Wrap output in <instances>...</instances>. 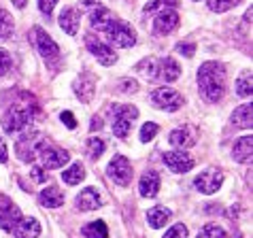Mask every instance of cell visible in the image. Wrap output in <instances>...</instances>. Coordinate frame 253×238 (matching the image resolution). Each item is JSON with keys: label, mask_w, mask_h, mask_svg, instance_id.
<instances>
[{"label": "cell", "mask_w": 253, "mask_h": 238, "mask_svg": "<svg viewBox=\"0 0 253 238\" xmlns=\"http://www.w3.org/2000/svg\"><path fill=\"white\" fill-rule=\"evenodd\" d=\"M85 45H87V51L94 55V58L100 62V64L104 66H113L115 62H117V55L115 51L111 49L109 45H104L100 39L96 37V34H87L85 37Z\"/></svg>", "instance_id": "10"}, {"label": "cell", "mask_w": 253, "mask_h": 238, "mask_svg": "<svg viewBox=\"0 0 253 238\" xmlns=\"http://www.w3.org/2000/svg\"><path fill=\"white\" fill-rule=\"evenodd\" d=\"M100 206V196L94 187H85L79 196H77V208L79 211H96Z\"/></svg>", "instance_id": "23"}, {"label": "cell", "mask_w": 253, "mask_h": 238, "mask_svg": "<svg viewBox=\"0 0 253 238\" xmlns=\"http://www.w3.org/2000/svg\"><path fill=\"white\" fill-rule=\"evenodd\" d=\"M122 92H126V94H130V92H136L138 89V85H136V81H130V79H124L122 81Z\"/></svg>", "instance_id": "42"}, {"label": "cell", "mask_w": 253, "mask_h": 238, "mask_svg": "<svg viewBox=\"0 0 253 238\" xmlns=\"http://www.w3.org/2000/svg\"><path fill=\"white\" fill-rule=\"evenodd\" d=\"M13 34V17L0 9V40H6Z\"/></svg>", "instance_id": "30"}, {"label": "cell", "mask_w": 253, "mask_h": 238, "mask_svg": "<svg viewBox=\"0 0 253 238\" xmlns=\"http://www.w3.org/2000/svg\"><path fill=\"white\" fill-rule=\"evenodd\" d=\"M160 192V174L156 170H147L138 181V194L143 198H156Z\"/></svg>", "instance_id": "15"}, {"label": "cell", "mask_w": 253, "mask_h": 238, "mask_svg": "<svg viewBox=\"0 0 253 238\" xmlns=\"http://www.w3.org/2000/svg\"><path fill=\"white\" fill-rule=\"evenodd\" d=\"M238 2H241V0H207L209 9H211V11H215V13L228 11V9H232V6H236Z\"/></svg>", "instance_id": "33"}, {"label": "cell", "mask_w": 253, "mask_h": 238, "mask_svg": "<svg viewBox=\"0 0 253 238\" xmlns=\"http://www.w3.org/2000/svg\"><path fill=\"white\" fill-rule=\"evenodd\" d=\"M113 19H115L113 13H111L109 9H104V6H96V9L89 13V26H92L94 30H98V32L107 30Z\"/></svg>", "instance_id": "21"}, {"label": "cell", "mask_w": 253, "mask_h": 238, "mask_svg": "<svg viewBox=\"0 0 253 238\" xmlns=\"http://www.w3.org/2000/svg\"><path fill=\"white\" fill-rule=\"evenodd\" d=\"M30 172H32V177L37 179L39 183H43V181H47V170H45V168H41V166H34Z\"/></svg>", "instance_id": "41"}, {"label": "cell", "mask_w": 253, "mask_h": 238, "mask_svg": "<svg viewBox=\"0 0 253 238\" xmlns=\"http://www.w3.org/2000/svg\"><path fill=\"white\" fill-rule=\"evenodd\" d=\"M104 34H107L109 43L119 47V49H128L136 43V34L132 30V26L128 22H124V19H117V17L111 22V26L104 30Z\"/></svg>", "instance_id": "4"}, {"label": "cell", "mask_w": 253, "mask_h": 238, "mask_svg": "<svg viewBox=\"0 0 253 238\" xmlns=\"http://www.w3.org/2000/svg\"><path fill=\"white\" fill-rule=\"evenodd\" d=\"M11 232L15 238H39L41 236V223L34 219V217H26V219L22 217Z\"/></svg>", "instance_id": "16"}, {"label": "cell", "mask_w": 253, "mask_h": 238, "mask_svg": "<svg viewBox=\"0 0 253 238\" xmlns=\"http://www.w3.org/2000/svg\"><path fill=\"white\" fill-rule=\"evenodd\" d=\"M100 125H102V121H100V119H98V117H94V121H92V130L100 128Z\"/></svg>", "instance_id": "44"}, {"label": "cell", "mask_w": 253, "mask_h": 238, "mask_svg": "<svg viewBox=\"0 0 253 238\" xmlns=\"http://www.w3.org/2000/svg\"><path fill=\"white\" fill-rule=\"evenodd\" d=\"M41 162H43V166L41 168H47V170H53V168H64L68 162H70V153H66L64 149H58V147L53 145H43L39 151Z\"/></svg>", "instance_id": "8"}, {"label": "cell", "mask_w": 253, "mask_h": 238, "mask_svg": "<svg viewBox=\"0 0 253 238\" xmlns=\"http://www.w3.org/2000/svg\"><path fill=\"white\" fill-rule=\"evenodd\" d=\"M160 132V128H158V123H153V121H147L143 128H140V141L143 143H149L151 138H156V134Z\"/></svg>", "instance_id": "34"}, {"label": "cell", "mask_w": 253, "mask_h": 238, "mask_svg": "<svg viewBox=\"0 0 253 238\" xmlns=\"http://www.w3.org/2000/svg\"><path fill=\"white\" fill-rule=\"evenodd\" d=\"M177 28H179V15H177V11H172V9L160 11L156 19H153V32H156L158 37L170 34L172 30H177Z\"/></svg>", "instance_id": "13"}, {"label": "cell", "mask_w": 253, "mask_h": 238, "mask_svg": "<svg viewBox=\"0 0 253 238\" xmlns=\"http://www.w3.org/2000/svg\"><path fill=\"white\" fill-rule=\"evenodd\" d=\"M55 4H58V0H39V9H41V13H45V15H51Z\"/></svg>", "instance_id": "39"}, {"label": "cell", "mask_w": 253, "mask_h": 238, "mask_svg": "<svg viewBox=\"0 0 253 238\" xmlns=\"http://www.w3.org/2000/svg\"><path fill=\"white\" fill-rule=\"evenodd\" d=\"M34 37H37V47L41 55H43L45 60H58L60 58V47L55 45V40L49 37V34L43 30V28H34Z\"/></svg>", "instance_id": "14"}, {"label": "cell", "mask_w": 253, "mask_h": 238, "mask_svg": "<svg viewBox=\"0 0 253 238\" xmlns=\"http://www.w3.org/2000/svg\"><path fill=\"white\" fill-rule=\"evenodd\" d=\"M151 102L156 109H162V111H177L183 107V96H181L177 89L172 87H158L151 92Z\"/></svg>", "instance_id": "6"}, {"label": "cell", "mask_w": 253, "mask_h": 238, "mask_svg": "<svg viewBox=\"0 0 253 238\" xmlns=\"http://www.w3.org/2000/svg\"><path fill=\"white\" fill-rule=\"evenodd\" d=\"M11 66H13V60H11L9 51H6V49H2V47H0V77L9 73V71H11Z\"/></svg>", "instance_id": "36"}, {"label": "cell", "mask_w": 253, "mask_h": 238, "mask_svg": "<svg viewBox=\"0 0 253 238\" xmlns=\"http://www.w3.org/2000/svg\"><path fill=\"white\" fill-rule=\"evenodd\" d=\"M60 119H62V121H64V123H66V128H70V130H75V128H77L75 115H73V113H70V111H64V113H62V115H60Z\"/></svg>", "instance_id": "40"}, {"label": "cell", "mask_w": 253, "mask_h": 238, "mask_svg": "<svg viewBox=\"0 0 253 238\" xmlns=\"http://www.w3.org/2000/svg\"><path fill=\"white\" fill-rule=\"evenodd\" d=\"M232 158L241 164H247L251 159V136H241L234 143V149H232Z\"/></svg>", "instance_id": "24"}, {"label": "cell", "mask_w": 253, "mask_h": 238, "mask_svg": "<svg viewBox=\"0 0 253 238\" xmlns=\"http://www.w3.org/2000/svg\"><path fill=\"white\" fill-rule=\"evenodd\" d=\"M37 111H39L37 102H34V100L30 102V98H28L26 102H15L13 107H9V111H6L4 117H2L4 132H6V134H17V132H24L28 125L32 123Z\"/></svg>", "instance_id": "2"}, {"label": "cell", "mask_w": 253, "mask_h": 238, "mask_svg": "<svg viewBox=\"0 0 253 238\" xmlns=\"http://www.w3.org/2000/svg\"><path fill=\"white\" fill-rule=\"evenodd\" d=\"M138 117L136 107H128V104H119V107H111V121H113V134L117 138H126L130 134V128Z\"/></svg>", "instance_id": "3"}, {"label": "cell", "mask_w": 253, "mask_h": 238, "mask_svg": "<svg viewBox=\"0 0 253 238\" xmlns=\"http://www.w3.org/2000/svg\"><path fill=\"white\" fill-rule=\"evenodd\" d=\"M221 183H223V172L215 170V168H209V170L200 172L194 181L196 190H198L200 194H215L221 187Z\"/></svg>", "instance_id": "11"}, {"label": "cell", "mask_w": 253, "mask_h": 238, "mask_svg": "<svg viewBox=\"0 0 253 238\" xmlns=\"http://www.w3.org/2000/svg\"><path fill=\"white\" fill-rule=\"evenodd\" d=\"M179 0H151L149 4H145V13H153L162 9V6H177Z\"/></svg>", "instance_id": "35"}, {"label": "cell", "mask_w": 253, "mask_h": 238, "mask_svg": "<svg viewBox=\"0 0 253 238\" xmlns=\"http://www.w3.org/2000/svg\"><path fill=\"white\" fill-rule=\"evenodd\" d=\"M170 219V211H168L166 206H153L149 213H147V223H149L151 228H164L166 221Z\"/></svg>", "instance_id": "26"}, {"label": "cell", "mask_w": 253, "mask_h": 238, "mask_svg": "<svg viewBox=\"0 0 253 238\" xmlns=\"http://www.w3.org/2000/svg\"><path fill=\"white\" fill-rule=\"evenodd\" d=\"M39 204H43L47 208H58V206L64 204V194H62L60 187L49 185L39 194Z\"/></svg>", "instance_id": "22"}, {"label": "cell", "mask_w": 253, "mask_h": 238, "mask_svg": "<svg viewBox=\"0 0 253 238\" xmlns=\"http://www.w3.org/2000/svg\"><path fill=\"white\" fill-rule=\"evenodd\" d=\"M232 123H234L236 128H243V130L251 128V104L249 102H245L238 109H234V113H232Z\"/></svg>", "instance_id": "25"}, {"label": "cell", "mask_w": 253, "mask_h": 238, "mask_svg": "<svg viewBox=\"0 0 253 238\" xmlns=\"http://www.w3.org/2000/svg\"><path fill=\"white\" fill-rule=\"evenodd\" d=\"M177 51H179L181 55H185V58H192L194 51H196V45H194V43H179V45H177Z\"/></svg>", "instance_id": "38"}, {"label": "cell", "mask_w": 253, "mask_h": 238, "mask_svg": "<svg viewBox=\"0 0 253 238\" xmlns=\"http://www.w3.org/2000/svg\"><path fill=\"white\" fill-rule=\"evenodd\" d=\"M83 238H109V230H107V223L104 221H92L87 226H83L81 230Z\"/></svg>", "instance_id": "28"}, {"label": "cell", "mask_w": 253, "mask_h": 238, "mask_svg": "<svg viewBox=\"0 0 253 238\" xmlns=\"http://www.w3.org/2000/svg\"><path fill=\"white\" fill-rule=\"evenodd\" d=\"M198 85L209 102H219L226 92V68L219 62H205L198 68Z\"/></svg>", "instance_id": "1"}, {"label": "cell", "mask_w": 253, "mask_h": 238, "mask_svg": "<svg viewBox=\"0 0 253 238\" xmlns=\"http://www.w3.org/2000/svg\"><path fill=\"white\" fill-rule=\"evenodd\" d=\"M19 219H22V211L17 208V204L9 196L0 194V228H2L4 232H11V230L17 226Z\"/></svg>", "instance_id": "9"}, {"label": "cell", "mask_w": 253, "mask_h": 238, "mask_svg": "<svg viewBox=\"0 0 253 238\" xmlns=\"http://www.w3.org/2000/svg\"><path fill=\"white\" fill-rule=\"evenodd\" d=\"M94 77L92 75H81L79 79L75 81V85H73V89H75V94H77V98H81V102H89L94 98V92H96V85H94Z\"/></svg>", "instance_id": "18"}, {"label": "cell", "mask_w": 253, "mask_h": 238, "mask_svg": "<svg viewBox=\"0 0 253 238\" xmlns=\"http://www.w3.org/2000/svg\"><path fill=\"white\" fill-rule=\"evenodd\" d=\"M87 153H89V158L92 159H98L104 153V141L102 138H98V136H92L87 141Z\"/></svg>", "instance_id": "32"}, {"label": "cell", "mask_w": 253, "mask_h": 238, "mask_svg": "<svg viewBox=\"0 0 253 238\" xmlns=\"http://www.w3.org/2000/svg\"><path fill=\"white\" fill-rule=\"evenodd\" d=\"M251 81H253V77H251L249 68L247 71H243V75L236 79V94L241 98H249L251 96Z\"/></svg>", "instance_id": "29"}, {"label": "cell", "mask_w": 253, "mask_h": 238, "mask_svg": "<svg viewBox=\"0 0 253 238\" xmlns=\"http://www.w3.org/2000/svg\"><path fill=\"white\" fill-rule=\"evenodd\" d=\"M179 75H181V66L172 58H162L158 62V77L162 81L172 83V81L179 79Z\"/></svg>", "instance_id": "19"}, {"label": "cell", "mask_w": 253, "mask_h": 238, "mask_svg": "<svg viewBox=\"0 0 253 238\" xmlns=\"http://www.w3.org/2000/svg\"><path fill=\"white\" fill-rule=\"evenodd\" d=\"M6 159H9V149H6L2 136H0V164H6Z\"/></svg>", "instance_id": "43"}, {"label": "cell", "mask_w": 253, "mask_h": 238, "mask_svg": "<svg viewBox=\"0 0 253 238\" xmlns=\"http://www.w3.org/2000/svg\"><path fill=\"white\" fill-rule=\"evenodd\" d=\"M196 238H226V232H223L221 226H215V223H209L198 232Z\"/></svg>", "instance_id": "31"}, {"label": "cell", "mask_w": 253, "mask_h": 238, "mask_svg": "<svg viewBox=\"0 0 253 238\" xmlns=\"http://www.w3.org/2000/svg\"><path fill=\"white\" fill-rule=\"evenodd\" d=\"M162 159H164L168 170H172V172H189L194 168V158L189 156V153H185L183 149L166 151Z\"/></svg>", "instance_id": "12"}, {"label": "cell", "mask_w": 253, "mask_h": 238, "mask_svg": "<svg viewBox=\"0 0 253 238\" xmlns=\"http://www.w3.org/2000/svg\"><path fill=\"white\" fill-rule=\"evenodd\" d=\"M79 17H81L79 11L73 9V6H66V9L60 13V28H62V30H64L66 34H70V37H73V34L79 32V22H81Z\"/></svg>", "instance_id": "20"}, {"label": "cell", "mask_w": 253, "mask_h": 238, "mask_svg": "<svg viewBox=\"0 0 253 238\" xmlns=\"http://www.w3.org/2000/svg\"><path fill=\"white\" fill-rule=\"evenodd\" d=\"M107 177L113 181L115 185H122V187L128 185L130 179H132V164L128 162V158H124L117 153L107 166Z\"/></svg>", "instance_id": "7"}, {"label": "cell", "mask_w": 253, "mask_h": 238, "mask_svg": "<svg viewBox=\"0 0 253 238\" xmlns=\"http://www.w3.org/2000/svg\"><path fill=\"white\" fill-rule=\"evenodd\" d=\"M83 179H85V168H83L81 162L73 164L70 168H66V170L62 172V181H64L66 185H79Z\"/></svg>", "instance_id": "27"}, {"label": "cell", "mask_w": 253, "mask_h": 238, "mask_svg": "<svg viewBox=\"0 0 253 238\" xmlns=\"http://www.w3.org/2000/svg\"><path fill=\"white\" fill-rule=\"evenodd\" d=\"M168 143H170L172 147H179V149L192 147L196 143V130L189 128V125H183V128L172 130L170 136H168Z\"/></svg>", "instance_id": "17"}, {"label": "cell", "mask_w": 253, "mask_h": 238, "mask_svg": "<svg viewBox=\"0 0 253 238\" xmlns=\"http://www.w3.org/2000/svg\"><path fill=\"white\" fill-rule=\"evenodd\" d=\"M47 141L43 136L39 134V132H26L24 136L17 138V145H15V151L22 162H32L34 158L39 156L41 147H43Z\"/></svg>", "instance_id": "5"}, {"label": "cell", "mask_w": 253, "mask_h": 238, "mask_svg": "<svg viewBox=\"0 0 253 238\" xmlns=\"http://www.w3.org/2000/svg\"><path fill=\"white\" fill-rule=\"evenodd\" d=\"M162 238H187V228L183 223H177V226H172Z\"/></svg>", "instance_id": "37"}]
</instances>
